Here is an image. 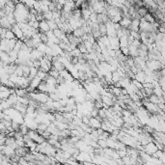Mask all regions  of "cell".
I'll use <instances>...</instances> for the list:
<instances>
[{"label": "cell", "mask_w": 165, "mask_h": 165, "mask_svg": "<svg viewBox=\"0 0 165 165\" xmlns=\"http://www.w3.org/2000/svg\"><path fill=\"white\" fill-rule=\"evenodd\" d=\"M144 151L146 153H148L149 155L153 156L157 151H158V148H157L156 145L153 143V141H152V142H150V143H148L147 145L144 146Z\"/></svg>", "instance_id": "cell-1"}, {"label": "cell", "mask_w": 165, "mask_h": 165, "mask_svg": "<svg viewBox=\"0 0 165 165\" xmlns=\"http://www.w3.org/2000/svg\"><path fill=\"white\" fill-rule=\"evenodd\" d=\"M149 101L151 102H153V103H156V104H158V103L160 102L159 97L158 96H156V94H153V93L149 96Z\"/></svg>", "instance_id": "cell-3"}, {"label": "cell", "mask_w": 165, "mask_h": 165, "mask_svg": "<svg viewBox=\"0 0 165 165\" xmlns=\"http://www.w3.org/2000/svg\"><path fill=\"white\" fill-rule=\"evenodd\" d=\"M50 30L49 28V25L47 23V20H43V21H40V31L42 33H45Z\"/></svg>", "instance_id": "cell-2"}, {"label": "cell", "mask_w": 165, "mask_h": 165, "mask_svg": "<svg viewBox=\"0 0 165 165\" xmlns=\"http://www.w3.org/2000/svg\"><path fill=\"white\" fill-rule=\"evenodd\" d=\"M77 47H78V49L80 51H81V53H87V51H88V49H87V47H86V45H84V43H81L80 45H77Z\"/></svg>", "instance_id": "cell-5"}, {"label": "cell", "mask_w": 165, "mask_h": 165, "mask_svg": "<svg viewBox=\"0 0 165 165\" xmlns=\"http://www.w3.org/2000/svg\"><path fill=\"white\" fill-rule=\"evenodd\" d=\"M17 36L16 34H15L12 30H7L6 32V35H5V39H8V40H12V39H16Z\"/></svg>", "instance_id": "cell-4"}, {"label": "cell", "mask_w": 165, "mask_h": 165, "mask_svg": "<svg viewBox=\"0 0 165 165\" xmlns=\"http://www.w3.org/2000/svg\"><path fill=\"white\" fill-rule=\"evenodd\" d=\"M162 97H163L164 101H165V91H163V93H162Z\"/></svg>", "instance_id": "cell-6"}]
</instances>
